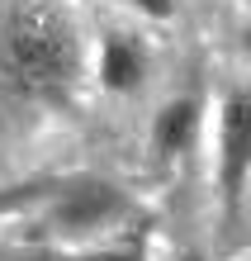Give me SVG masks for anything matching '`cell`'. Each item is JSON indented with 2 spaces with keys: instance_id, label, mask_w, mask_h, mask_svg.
<instances>
[{
  "instance_id": "obj_4",
  "label": "cell",
  "mask_w": 251,
  "mask_h": 261,
  "mask_svg": "<svg viewBox=\"0 0 251 261\" xmlns=\"http://www.w3.org/2000/svg\"><path fill=\"white\" fill-rule=\"evenodd\" d=\"M194 133H199V105L194 100H171V105H161V114L152 124V143H156L161 157H176V152H185L194 143Z\"/></svg>"
},
{
  "instance_id": "obj_6",
  "label": "cell",
  "mask_w": 251,
  "mask_h": 261,
  "mask_svg": "<svg viewBox=\"0 0 251 261\" xmlns=\"http://www.w3.org/2000/svg\"><path fill=\"white\" fill-rule=\"evenodd\" d=\"M43 190H34V186H19V190H0V214H10V209H19V204H29V199H38Z\"/></svg>"
},
{
  "instance_id": "obj_5",
  "label": "cell",
  "mask_w": 251,
  "mask_h": 261,
  "mask_svg": "<svg viewBox=\"0 0 251 261\" xmlns=\"http://www.w3.org/2000/svg\"><path fill=\"white\" fill-rule=\"evenodd\" d=\"M100 81L109 90H137V81H143V53L133 48L128 38H104L100 48Z\"/></svg>"
},
{
  "instance_id": "obj_2",
  "label": "cell",
  "mask_w": 251,
  "mask_h": 261,
  "mask_svg": "<svg viewBox=\"0 0 251 261\" xmlns=\"http://www.w3.org/2000/svg\"><path fill=\"white\" fill-rule=\"evenodd\" d=\"M251 176V90H232L218 110V180L223 195L237 199Z\"/></svg>"
},
{
  "instance_id": "obj_3",
  "label": "cell",
  "mask_w": 251,
  "mask_h": 261,
  "mask_svg": "<svg viewBox=\"0 0 251 261\" xmlns=\"http://www.w3.org/2000/svg\"><path fill=\"white\" fill-rule=\"evenodd\" d=\"M119 214H123V195L114 186H104V180H86V186L57 190L52 223L62 233H90V228H104Z\"/></svg>"
},
{
  "instance_id": "obj_7",
  "label": "cell",
  "mask_w": 251,
  "mask_h": 261,
  "mask_svg": "<svg viewBox=\"0 0 251 261\" xmlns=\"http://www.w3.org/2000/svg\"><path fill=\"white\" fill-rule=\"evenodd\" d=\"M76 261H147V256L133 252V247H114V252H90V256H76Z\"/></svg>"
},
{
  "instance_id": "obj_1",
  "label": "cell",
  "mask_w": 251,
  "mask_h": 261,
  "mask_svg": "<svg viewBox=\"0 0 251 261\" xmlns=\"http://www.w3.org/2000/svg\"><path fill=\"white\" fill-rule=\"evenodd\" d=\"M0 71L29 95H62L81 76V34L48 0H19L0 19Z\"/></svg>"
},
{
  "instance_id": "obj_10",
  "label": "cell",
  "mask_w": 251,
  "mask_h": 261,
  "mask_svg": "<svg viewBox=\"0 0 251 261\" xmlns=\"http://www.w3.org/2000/svg\"><path fill=\"white\" fill-rule=\"evenodd\" d=\"M185 261H199V256H185Z\"/></svg>"
},
{
  "instance_id": "obj_8",
  "label": "cell",
  "mask_w": 251,
  "mask_h": 261,
  "mask_svg": "<svg viewBox=\"0 0 251 261\" xmlns=\"http://www.w3.org/2000/svg\"><path fill=\"white\" fill-rule=\"evenodd\" d=\"M147 14H171V0H137Z\"/></svg>"
},
{
  "instance_id": "obj_9",
  "label": "cell",
  "mask_w": 251,
  "mask_h": 261,
  "mask_svg": "<svg viewBox=\"0 0 251 261\" xmlns=\"http://www.w3.org/2000/svg\"><path fill=\"white\" fill-rule=\"evenodd\" d=\"M246 53H251V24H246Z\"/></svg>"
}]
</instances>
